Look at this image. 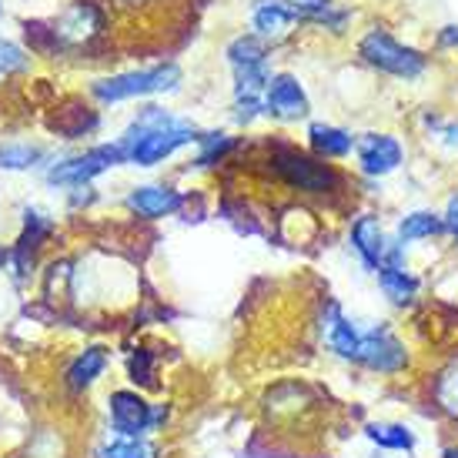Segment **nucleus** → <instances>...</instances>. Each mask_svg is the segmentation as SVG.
<instances>
[{"label":"nucleus","mask_w":458,"mask_h":458,"mask_svg":"<svg viewBox=\"0 0 458 458\" xmlns=\"http://www.w3.org/2000/svg\"><path fill=\"white\" fill-rule=\"evenodd\" d=\"M198 131L188 124V121H178L171 117L161 107H144L138 114V121L128 128V134L117 140V148L124 151V161H134L140 167H151L157 161H165L171 154L191 144Z\"/></svg>","instance_id":"f257e3e1"},{"label":"nucleus","mask_w":458,"mask_h":458,"mask_svg":"<svg viewBox=\"0 0 458 458\" xmlns=\"http://www.w3.org/2000/svg\"><path fill=\"white\" fill-rule=\"evenodd\" d=\"M27 61L21 47H13L11 40H0V71H21Z\"/></svg>","instance_id":"5701e85b"},{"label":"nucleus","mask_w":458,"mask_h":458,"mask_svg":"<svg viewBox=\"0 0 458 458\" xmlns=\"http://www.w3.org/2000/svg\"><path fill=\"white\" fill-rule=\"evenodd\" d=\"M352 248L358 251V258L365 261L369 267H378L385 265V251H388V242H385V231L378 225V217H358L355 225H352Z\"/></svg>","instance_id":"9b49d317"},{"label":"nucleus","mask_w":458,"mask_h":458,"mask_svg":"<svg viewBox=\"0 0 458 458\" xmlns=\"http://www.w3.org/2000/svg\"><path fill=\"white\" fill-rule=\"evenodd\" d=\"M101 24H104V17L94 4H74L71 11L61 13V21H54L51 30L57 44H77V40L98 34Z\"/></svg>","instance_id":"9d476101"},{"label":"nucleus","mask_w":458,"mask_h":458,"mask_svg":"<svg viewBox=\"0 0 458 458\" xmlns=\"http://www.w3.org/2000/svg\"><path fill=\"white\" fill-rule=\"evenodd\" d=\"M371 442L388 452H411L415 448V432L408 425H394V421H371L365 428Z\"/></svg>","instance_id":"2eb2a0df"},{"label":"nucleus","mask_w":458,"mask_h":458,"mask_svg":"<svg viewBox=\"0 0 458 458\" xmlns=\"http://www.w3.org/2000/svg\"><path fill=\"white\" fill-rule=\"evenodd\" d=\"M128 204L140 217H165L181 208V194L171 188H134Z\"/></svg>","instance_id":"f8f14e48"},{"label":"nucleus","mask_w":458,"mask_h":458,"mask_svg":"<svg viewBox=\"0 0 458 458\" xmlns=\"http://www.w3.org/2000/svg\"><path fill=\"white\" fill-rule=\"evenodd\" d=\"M435 398H438V405L442 411H448L452 419H458V365L445 369L438 375V382H435Z\"/></svg>","instance_id":"6ab92c4d"},{"label":"nucleus","mask_w":458,"mask_h":458,"mask_svg":"<svg viewBox=\"0 0 458 458\" xmlns=\"http://www.w3.org/2000/svg\"><path fill=\"white\" fill-rule=\"evenodd\" d=\"M445 458H458V448H448V452H445Z\"/></svg>","instance_id":"a878e982"},{"label":"nucleus","mask_w":458,"mask_h":458,"mask_svg":"<svg viewBox=\"0 0 458 458\" xmlns=\"http://www.w3.org/2000/svg\"><path fill=\"white\" fill-rule=\"evenodd\" d=\"M308 138H311V148H315L321 157H344V154L355 148V140H352L348 131L331 128V124H311Z\"/></svg>","instance_id":"dca6fc26"},{"label":"nucleus","mask_w":458,"mask_h":458,"mask_svg":"<svg viewBox=\"0 0 458 458\" xmlns=\"http://www.w3.org/2000/svg\"><path fill=\"white\" fill-rule=\"evenodd\" d=\"M34 161H40V151L30 144H4L0 148V167H7V171L34 167Z\"/></svg>","instance_id":"aec40b11"},{"label":"nucleus","mask_w":458,"mask_h":458,"mask_svg":"<svg viewBox=\"0 0 458 458\" xmlns=\"http://www.w3.org/2000/svg\"><path fill=\"white\" fill-rule=\"evenodd\" d=\"M445 228H448V231H458V194H452V201H448Z\"/></svg>","instance_id":"b1692460"},{"label":"nucleus","mask_w":458,"mask_h":458,"mask_svg":"<svg viewBox=\"0 0 458 458\" xmlns=\"http://www.w3.org/2000/svg\"><path fill=\"white\" fill-rule=\"evenodd\" d=\"M201 140H204V154L198 157V165H211L215 157H221L231 148V140L225 134H211V138H201Z\"/></svg>","instance_id":"4be33fe9"},{"label":"nucleus","mask_w":458,"mask_h":458,"mask_svg":"<svg viewBox=\"0 0 458 458\" xmlns=\"http://www.w3.org/2000/svg\"><path fill=\"white\" fill-rule=\"evenodd\" d=\"M452 234H455V238H458V231H452Z\"/></svg>","instance_id":"bb28decb"},{"label":"nucleus","mask_w":458,"mask_h":458,"mask_svg":"<svg viewBox=\"0 0 458 458\" xmlns=\"http://www.w3.org/2000/svg\"><path fill=\"white\" fill-rule=\"evenodd\" d=\"M292 21H301V13L288 0H258L255 4V27L261 38L281 34Z\"/></svg>","instance_id":"ddd939ff"},{"label":"nucleus","mask_w":458,"mask_h":458,"mask_svg":"<svg viewBox=\"0 0 458 458\" xmlns=\"http://www.w3.org/2000/svg\"><path fill=\"white\" fill-rule=\"evenodd\" d=\"M378 284H382V292L392 298L394 305H405L415 298L419 292V278L415 275H408L402 265H382L378 267Z\"/></svg>","instance_id":"4468645a"},{"label":"nucleus","mask_w":458,"mask_h":458,"mask_svg":"<svg viewBox=\"0 0 458 458\" xmlns=\"http://www.w3.org/2000/svg\"><path fill=\"white\" fill-rule=\"evenodd\" d=\"M114 165H124V151H121L117 144H101V148H94V151L57 165L51 174H47V181H51V184H88V181H94L98 174H104L107 167H114Z\"/></svg>","instance_id":"39448f33"},{"label":"nucleus","mask_w":458,"mask_h":458,"mask_svg":"<svg viewBox=\"0 0 458 458\" xmlns=\"http://www.w3.org/2000/svg\"><path fill=\"white\" fill-rule=\"evenodd\" d=\"M402 157H405V148L394 138H388V134H365L358 140V165H361L365 174L385 178V174H392L394 167L402 165Z\"/></svg>","instance_id":"6e6552de"},{"label":"nucleus","mask_w":458,"mask_h":458,"mask_svg":"<svg viewBox=\"0 0 458 458\" xmlns=\"http://www.w3.org/2000/svg\"><path fill=\"white\" fill-rule=\"evenodd\" d=\"M438 44H442V47H458V27H445Z\"/></svg>","instance_id":"393cba45"},{"label":"nucleus","mask_w":458,"mask_h":458,"mask_svg":"<svg viewBox=\"0 0 458 458\" xmlns=\"http://www.w3.org/2000/svg\"><path fill=\"white\" fill-rule=\"evenodd\" d=\"M442 231H445V217L432 215V211H415V215H408L398 225V244L421 242V238H432V234H442Z\"/></svg>","instance_id":"f3484780"},{"label":"nucleus","mask_w":458,"mask_h":458,"mask_svg":"<svg viewBox=\"0 0 458 458\" xmlns=\"http://www.w3.org/2000/svg\"><path fill=\"white\" fill-rule=\"evenodd\" d=\"M265 111L281 117V121H298L308 114V98L305 88L298 84V77L278 74L265 90Z\"/></svg>","instance_id":"1a4fd4ad"},{"label":"nucleus","mask_w":458,"mask_h":458,"mask_svg":"<svg viewBox=\"0 0 458 458\" xmlns=\"http://www.w3.org/2000/svg\"><path fill=\"white\" fill-rule=\"evenodd\" d=\"M181 81V71L174 64L151 67V71H131V74H117L107 81L94 84V98L101 101H128V98H144V94H157V90H171Z\"/></svg>","instance_id":"f03ea898"},{"label":"nucleus","mask_w":458,"mask_h":458,"mask_svg":"<svg viewBox=\"0 0 458 458\" xmlns=\"http://www.w3.org/2000/svg\"><path fill=\"white\" fill-rule=\"evenodd\" d=\"M104 365H107V358H104L101 348H88V352L71 365V371H67V385H71V388H88V385L104 371Z\"/></svg>","instance_id":"a211bd4d"},{"label":"nucleus","mask_w":458,"mask_h":458,"mask_svg":"<svg viewBox=\"0 0 458 458\" xmlns=\"http://www.w3.org/2000/svg\"><path fill=\"white\" fill-rule=\"evenodd\" d=\"M358 365H365L371 371H382V375H394L408 365L405 344L394 338L385 325H371L361 328V344H358Z\"/></svg>","instance_id":"20e7f679"},{"label":"nucleus","mask_w":458,"mask_h":458,"mask_svg":"<svg viewBox=\"0 0 458 458\" xmlns=\"http://www.w3.org/2000/svg\"><path fill=\"white\" fill-rule=\"evenodd\" d=\"M98 458H154V448L140 438H117L111 445H104Z\"/></svg>","instance_id":"412c9836"},{"label":"nucleus","mask_w":458,"mask_h":458,"mask_svg":"<svg viewBox=\"0 0 458 458\" xmlns=\"http://www.w3.org/2000/svg\"><path fill=\"white\" fill-rule=\"evenodd\" d=\"M275 165L284 178L292 181L294 188H301V191H331L335 184H338V174L331 171V167L318 165V161H311L305 154L292 151V148H281L278 157H275Z\"/></svg>","instance_id":"0eeeda50"},{"label":"nucleus","mask_w":458,"mask_h":458,"mask_svg":"<svg viewBox=\"0 0 458 458\" xmlns=\"http://www.w3.org/2000/svg\"><path fill=\"white\" fill-rule=\"evenodd\" d=\"M165 411H154L140 394L134 392H114L111 394V425L121 438H140V435L154 428Z\"/></svg>","instance_id":"423d86ee"},{"label":"nucleus","mask_w":458,"mask_h":458,"mask_svg":"<svg viewBox=\"0 0 458 458\" xmlns=\"http://www.w3.org/2000/svg\"><path fill=\"white\" fill-rule=\"evenodd\" d=\"M361 57L369 61L371 67H378L385 74L394 77H419L425 71V57L419 51H411L405 44H398L394 38H388L385 30H371L361 40Z\"/></svg>","instance_id":"7ed1b4c3"}]
</instances>
